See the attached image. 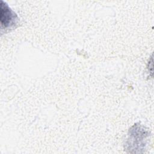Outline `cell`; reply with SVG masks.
<instances>
[{
	"mask_svg": "<svg viewBox=\"0 0 154 154\" xmlns=\"http://www.w3.org/2000/svg\"><path fill=\"white\" fill-rule=\"evenodd\" d=\"M149 132L140 125H134L129 131L126 149L130 153H140L145 148Z\"/></svg>",
	"mask_w": 154,
	"mask_h": 154,
	"instance_id": "cell-1",
	"label": "cell"
},
{
	"mask_svg": "<svg viewBox=\"0 0 154 154\" xmlns=\"http://www.w3.org/2000/svg\"><path fill=\"white\" fill-rule=\"evenodd\" d=\"M0 9V19L2 29H9L17 24L19 20L17 14L2 1H1Z\"/></svg>",
	"mask_w": 154,
	"mask_h": 154,
	"instance_id": "cell-2",
	"label": "cell"
}]
</instances>
